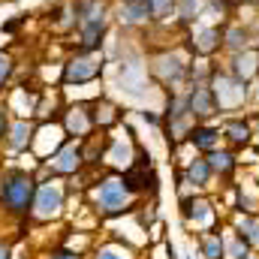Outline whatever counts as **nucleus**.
<instances>
[{
    "mask_svg": "<svg viewBox=\"0 0 259 259\" xmlns=\"http://www.w3.org/2000/svg\"><path fill=\"white\" fill-rule=\"evenodd\" d=\"M190 61H193V52L187 49V52H181V49H166V52H157L154 58H151V75L160 81V84H166V88H181L184 81H190Z\"/></svg>",
    "mask_w": 259,
    "mask_h": 259,
    "instance_id": "1",
    "label": "nucleus"
},
{
    "mask_svg": "<svg viewBox=\"0 0 259 259\" xmlns=\"http://www.w3.org/2000/svg\"><path fill=\"white\" fill-rule=\"evenodd\" d=\"M106 69V58L103 52H72L61 64V84L64 88H72V84H91L103 75Z\"/></svg>",
    "mask_w": 259,
    "mask_h": 259,
    "instance_id": "2",
    "label": "nucleus"
},
{
    "mask_svg": "<svg viewBox=\"0 0 259 259\" xmlns=\"http://www.w3.org/2000/svg\"><path fill=\"white\" fill-rule=\"evenodd\" d=\"M36 196V184L27 172H6L0 181V202L6 205V211L12 214H24L33 205Z\"/></svg>",
    "mask_w": 259,
    "mask_h": 259,
    "instance_id": "3",
    "label": "nucleus"
},
{
    "mask_svg": "<svg viewBox=\"0 0 259 259\" xmlns=\"http://www.w3.org/2000/svg\"><path fill=\"white\" fill-rule=\"evenodd\" d=\"M211 91H214L220 109H241L244 100L250 97V81H241L229 69H217L214 66V72H211Z\"/></svg>",
    "mask_w": 259,
    "mask_h": 259,
    "instance_id": "4",
    "label": "nucleus"
},
{
    "mask_svg": "<svg viewBox=\"0 0 259 259\" xmlns=\"http://www.w3.org/2000/svg\"><path fill=\"white\" fill-rule=\"evenodd\" d=\"M187 49L193 52V58H214L223 52V24H211V21H196L184 30Z\"/></svg>",
    "mask_w": 259,
    "mask_h": 259,
    "instance_id": "5",
    "label": "nucleus"
},
{
    "mask_svg": "<svg viewBox=\"0 0 259 259\" xmlns=\"http://www.w3.org/2000/svg\"><path fill=\"white\" fill-rule=\"evenodd\" d=\"M112 18L124 30H142L154 24L148 0H112Z\"/></svg>",
    "mask_w": 259,
    "mask_h": 259,
    "instance_id": "6",
    "label": "nucleus"
},
{
    "mask_svg": "<svg viewBox=\"0 0 259 259\" xmlns=\"http://www.w3.org/2000/svg\"><path fill=\"white\" fill-rule=\"evenodd\" d=\"M109 21H112V15L78 21L75 30H72V36H75V52H100V46H103L106 36H109Z\"/></svg>",
    "mask_w": 259,
    "mask_h": 259,
    "instance_id": "7",
    "label": "nucleus"
},
{
    "mask_svg": "<svg viewBox=\"0 0 259 259\" xmlns=\"http://www.w3.org/2000/svg\"><path fill=\"white\" fill-rule=\"evenodd\" d=\"M187 103H190V112H193L196 121H211V118L220 112L217 97H214V91H211V81H190Z\"/></svg>",
    "mask_w": 259,
    "mask_h": 259,
    "instance_id": "8",
    "label": "nucleus"
},
{
    "mask_svg": "<svg viewBox=\"0 0 259 259\" xmlns=\"http://www.w3.org/2000/svg\"><path fill=\"white\" fill-rule=\"evenodd\" d=\"M130 193H133V190L124 184V178H106V181L100 184L97 199H100V208H103V211L115 214V211H124L130 205Z\"/></svg>",
    "mask_w": 259,
    "mask_h": 259,
    "instance_id": "9",
    "label": "nucleus"
},
{
    "mask_svg": "<svg viewBox=\"0 0 259 259\" xmlns=\"http://www.w3.org/2000/svg\"><path fill=\"white\" fill-rule=\"evenodd\" d=\"M250 46H256V36H253L250 24H244V21H226L223 24V52L226 55L244 52Z\"/></svg>",
    "mask_w": 259,
    "mask_h": 259,
    "instance_id": "10",
    "label": "nucleus"
},
{
    "mask_svg": "<svg viewBox=\"0 0 259 259\" xmlns=\"http://www.w3.org/2000/svg\"><path fill=\"white\" fill-rule=\"evenodd\" d=\"M61 202H64L61 184L58 181H49V184H39L36 187V196H33V205L30 208H33L36 217H52V214H58Z\"/></svg>",
    "mask_w": 259,
    "mask_h": 259,
    "instance_id": "11",
    "label": "nucleus"
},
{
    "mask_svg": "<svg viewBox=\"0 0 259 259\" xmlns=\"http://www.w3.org/2000/svg\"><path fill=\"white\" fill-rule=\"evenodd\" d=\"M232 75H238L241 81H253L259 75V49L256 46H250V49H244V52H235V55H229V66H226Z\"/></svg>",
    "mask_w": 259,
    "mask_h": 259,
    "instance_id": "12",
    "label": "nucleus"
},
{
    "mask_svg": "<svg viewBox=\"0 0 259 259\" xmlns=\"http://www.w3.org/2000/svg\"><path fill=\"white\" fill-rule=\"evenodd\" d=\"M94 112L88 109V106H69L64 112V127L69 136H78V139H84L91 130H94Z\"/></svg>",
    "mask_w": 259,
    "mask_h": 259,
    "instance_id": "13",
    "label": "nucleus"
},
{
    "mask_svg": "<svg viewBox=\"0 0 259 259\" xmlns=\"http://www.w3.org/2000/svg\"><path fill=\"white\" fill-rule=\"evenodd\" d=\"M49 163H52L55 172H61V175H72V172L81 169V148H78L75 142H66V145H61V148L55 151V157H52Z\"/></svg>",
    "mask_w": 259,
    "mask_h": 259,
    "instance_id": "14",
    "label": "nucleus"
},
{
    "mask_svg": "<svg viewBox=\"0 0 259 259\" xmlns=\"http://www.w3.org/2000/svg\"><path fill=\"white\" fill-rule=\"evenodd\" d=\"M33 136H36V127L27 118H15L9 121V130H6V145L12 151H27L33 145Z\"/></svg>",
    "mask_w": 259,
    "mask_h": 259,
    "instance_id": "15",
    "label": "nucleus"
},
{
    "mask_svg": "<svg viewBox=\"0 0 259 259\" xmlns=\"http://www.w3.org/2000/svg\"><path fill=\"white\" fill-rule=\"evenodd\" d=\"M205 6H208V0H175V24L187 30L190 24L202 18Z\"/></svg>",
    "mask_w": 259,
    "mask_h": 259,
    "instance_id": "16",
    "label": "nucleus"
},
{
    "mask_svg": "<svg viewBox=\"0 0 259 259\" xmlns=\"http://www.w3.org/2000/svg\"><path fill=\"white\" fill-rule=\"evenodd\" d=\"M190 145H196V151H214L217 145H220V130H214L208 121H199L193 130H190Z\"/></svg>",
    "mask_w": 259,
    "mask_h": 259,
    "instance_id": "17",
    "label": "nucleus"
},
{
    "mask_svg": "<svg viewBox=\"0 0 259 259\" xmlns=\"http://www.w3.org/2000/svg\"><path fill=\"white\" fill-rule=\"evenodd\" d=\"M223 136H226L232 145H247V142H250V127L244 124V118H229L226 127H223Z\"/></svg>",
    "mask_w": 259,
    "mask_h": 259,
    "instance_id": "18",
    "label": "nucleus"
},
{
    "mask_svg": "<svg viewBox=\"0 0 259 259\" xmlns=\"http://www.w3.org/2000/svg\"><path fill=\"white\" fill-rule=\"evenodd\" d=\"M154 24H172L175 21V0H148Z\"/></svg>",
    "mask_w": 259,
    "mask_h": 259,
    "instance_id": "19",
    "label": "nucleus"
},
{
    "mask_svg": "<svg viewBox=\"0 0 259 259\" xmlns=\"http://www.w3.org/2000/svg\"><path fill=\"white\" fill-rule=\"evenodd\" d=\"M211 175H214V172H211L208 157H196L193 163L187 166V178H190V184H199V187H202V184L211 181Z\"/></svg>",
    "mask_w": 259,
    "mask_h": 259,
    "instance_id": "20",
    "label": "nucleus"
},
{
    "mask_svg": "<svg viewBox=\"0 0 259 259\" xmlns=\"http://www.w3.org/2000/svg\"><path fill=\"white\" fill-rule=\"evenodd\" d=\"M208 163H211V172H217V175H229L232 169H235V157L229 154V151H208Z\"/></svg>",
    "mask_w": 259,
    "mask_h": 259,
    "instance_id": "21",
    "label": "nucleus"
},
{
    "mask_svg": "<svg viewBox=\"0 0 259 259\" xmlns=\"http://www.w3.org/2000/svg\"><path fill=\"white\" fill-rule=\"evenodd\" d=\"M12 72H15V58H12L9 52H0V91L9 84Z\"/></svg>",
    "mask_w": 259,
    "mask_h": 259,
    "instance_id": "22",
    "label": "nucleus"
},
{
    "mask_svg": "<svg viewBox=\"0 0 259 259\" xmlns=\"http://www.w3.org/2000/svg\"><path fill=\"white\" fill-rule=\"evenodd\" d=\"M21 24H27V15H15V18L3 21V24H0V33H6V36H15Z\"/></svg>",
    "mask_w": 259,
    "mask_h": 259,
    "instance_id": "23",
    "label": "nucleus"
},
{
    "mask_svg": "<svg viewBox=\"0 0 259 259\" xmlns=\"http://www.w3.org/2000/svg\"><path fill=\"white\" fill-rule=\"evenodd\" d=\"M6 130H9V115H6V106L0 103V142L6 139Z\"/></svg>",
    "mask_w": 259,
    "mask_h": 259,
    "instance_id": "24",
    "label": "nucleus"
},
{
    "mask_svg": "<svg viewBox=\"0 0 259 259\" xmlns=\"http://www.w3.org/2000/svg\"><path fill=\"white\" fill-rule=\"evenodd\" d=\"M142 121H148V124H160V115H157V112H148V109H145V112H142Z\"/></svg>",
    "mask_w": 259,
    "mask_h": 259,
    "instance_id": "25",
    "label": "nucleus"
},
{
    "mask_svg": "<svg viewBox=\"0 0 259 259\" xmlns=\"http://www.w3.org/2000/svg\"><path fill=\"white\" fill-rule=\"evenodd\" d=\"M256 49H259V39H256Z\"/></svg>",
    "mask_w": 259,
    "mask_h": 259,
    "instance_id": "26",
    "label": "nucleus"
}]
</instances>
